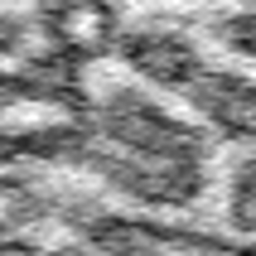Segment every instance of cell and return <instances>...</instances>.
I'll use <instances>...</instances> for the list:
<instances>
[{
    "instance_id": "6da1fadb",
    "label": "cell",
    "mask_w": 256,
    "mask_h": 256,
    "mask_svg": "<svg viewBox=\"0 0 256 256\" xmlns=\"http://www.w3.org/2000/svg\"><path fill=\"white\" fill-rule=\"evenodd\" d=\"M97 140L126 155H160V160H208L213 140L198 126L170 116L145 92H112L97 106Z\"/></svg>"
},
{
    "instance_id": "7a4b0ae2",
    "label": "cell",
    "mask_w": 256,
    "mask_h": 256,
    "mask_svg": "<svg viewBox=\"0 0 256 256\" xmlns=\"http://www.w3.org/2000/svg\"><path fill=\"white\" fill-rule=\"evenodd\" d=\"M82 164H92L112 188L130 194V198L145 203V208H188V203H198L203 188H208L203 160L126 155V150H112V145H102V140H87Z\"/></svg>"
},
{
    "instance_id": "3957f363",
    "label": "cell",
    "mask_w": 256,
    "mask_h": 256,
    "mask_svg": "<svg viewBox=\"0 0 256 256\" xmlns=\"http://www.w3.org/2000/svg\"><path fill=\"white\" fill-rule=\"evenodd\" d=\"M78 232L102 256H252L246 242H228L218 232L179 228V222H155V218L102 213V208Z\"/></svg>"
},
{
    "instance_id": "277c9868",
    "label": "cell",
    "mask_w": 256,
    "mask_h": 256,
    "mask_svg": "<svg viewBox=\"0 0 256 256\" xmlns=\"http://www.w3.org/2000/svg\"><path fill=\"white\" fill-rule=\"evenodd\" d=\"M112 48L130 63V72H140L145 82L164 87V92H184V87L208 68L203 54L194 48V39H184L179 29H160V24L116 34Z\"/></svg>"
},
{
    "instance_id": "5b68a950",
    "label": "cell",
    "mask_w": 256,
    "mask_h": 256,
    "mask_svg": "<svg viewBox=\"0 0 256 256\" xmlns=\"http://www.w3.org/2000/svg\"><path fill=\"white\" fill-rule=\"evenodd\" d=\"M44 34L68 58H97L121 34V14L112 0H48L44 5Z\"/></svg>"
},
{
    "instance_id": "8992f818",
    "label": "cell",
    "mask_w": 256,
    "mask_h": 256,
    "mask_svg": "<svg viewBox=\"0 0 256 256\" xmlns=\"http://www.w3.org/2000/svg\"><path fill=\"white\" fill-rule=\"evenodd\" d=\"M194 112L208 116L213 130H222L228 140H252L256 136V82L237 68H203L194 82L184 87Z\"/></svg>"
},
{
    "instance_id": "52a82bcc",
    "label": "cell",
    "mask_w": 256,
    "mask_h": 256,
    "mask_svg": "<svg viewBox=\"0 0 256 256\" xmlns=\"http://www.w3.org/2000/svg\"><path fill=\"white\" fill-rule=\"evenodd\" d=\"M48 213V194L34 174H0V237H20Z\"/></svg>"
},
{
    "instance_id": "ba28073f",
    "label": "cell",
    "mask_w": 256,
    "mask_h": 256,
    "mask_svg": "<svg viewBox=\"0 0 256 256\" xmlns=\"http://www.w3.org/2000/svg\"><path fill=\"white\" fill-rule=\"evenodd\" d=\"M14 140H20V155H34V160H82L92 136L82 126H39L14 136Z\"/></svg>"
},
{
    "instance_id": "9c48e42d",
    "label": "cell",
    "mask_w": 256,
    "mask_h": 256,
    "mask_svg": "<svg viewBox=\"0 0 256 256\" xmlns=\"http://www.w3.org/2000/svg\"><path fill=\"white\" fill-rule=\"evenodd\" d=\"M228 218H232V228L242 232V237L256 232V160H242L237 174H232V184H228Z\"/></svg>"
},
{
    "instance_id": "30bf717a",
    "label": "cell",
    "mask_w": 256,
    "mask_h": 256,
    "mask_svg": "<svg viewBox=\"0 0 256 256\" xmlns=\"http://www.w3.org/2000/svg\"><path fill=\"white\" fill-rule=\"evenodd\" d=\"M218 39L228 44L237 58H252V54H256V20H252L246 10L232 14V20H222V24H218Z\"/></svg>"
},
{
    "instance_id": "8fae6325",
    "label": "cell",
    "mask_w": 256,
    "mask_h": 256,
    "mask_svg": "<svg viewBox=\"0 0 256 256\" xmlns=\"http://www.w3.org/2000/svg\"><path fill=\"white\" fill-rule=\"evenodd\" d=\"M24 44H29V24L14 20V14H0V58L24 54Z\"/></svg>"
},
{
    "instance_id": "7c38bea8",
    "label": "cell",
    "mask_w": 256,
    "mask_h": 256,
    "mask_svg": "<svg viewBox=\"0 0 256 256\" xmlns=\"http://www.w3.org/2000/svg\"><path fill=\"white\" fill-rule=\"evenodd\" d=\"M14 102H24V87H20V78H14V72L0 68V112H10Z\"/></svg>"
},
{
    "instance_id": "4fadbf2b",
    "label": "cell",
    "mask_w": 256,
    "mask_h": 256,
    "mask_svg": "<svg viewBox=\"0 0 256 256\" xmlns=\"http://www.w3.org/2000/svg\"><path fill=\"white\" fill-rule=\"evenodd\" d=\"M0 256H39V246L29 237H0Z\"/></svg>"
},
{
    "instance_id": "5bb4252c",
    "label": "cell",
    "mask_w": 256,
    "mask_h": 256,
    "mask_svg": "<svg viewBox=\"0 0 256 256\" xmlns=\"http://www.w3.org/2000/svg\"><path fill=\"white\" fill-rule=\"evenodd\" d=\"M14 155H20V140H14L10 130H0V164H10Z\"/></svg>"
},
{
    "instance_id": "9a60e30c",
    "label": "cell",
    "mask_w": 256,
    "mask_h": 256,
    "mask_svg": "<svg viewBox=\"0 0 256 256\" xmlns=\"http://www.w3.org/2000/svg\"><path fill=\"white\" fill-rule=\"evenodd\" d=\"M39 256H82V246H58V252H39Z\"/></svg>"
}]
</instances>
